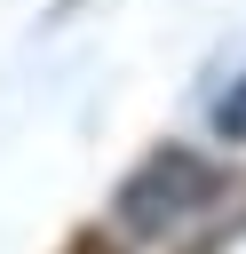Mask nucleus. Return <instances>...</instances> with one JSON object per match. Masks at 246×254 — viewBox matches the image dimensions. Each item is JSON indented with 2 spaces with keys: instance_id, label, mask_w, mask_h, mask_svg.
Instances as JSON below:
<instances>
[{
  "instance_id": "f257e3e1",
  "label": "nucleus",
  "mask_w": 246,
  "mask_h": 254,
  "mask_svg": "<svg viewBox=\"0 0 246 254\" xmlns=\"http://www.w3.org/2000/svg\"><path fill=\"white\" fill-rule=\"evenodd\" d=\"M214 198H222V167L198 159V151H183V143H167V151H151L119 183V230L127 238H167L175 222H190Z\"/></svg>"
},
{
  "instance_id": "f03ea898",
  "label": "nucleus",
  "mask_w": 246,
  "mask_h": 254,
  "mask_svg": "<svg viewBox=\"0 0 246 254\" xmlns=\"http://www.w3.org/2000/svg\"><path fill=\"white\" fill-rule=\"evenodd\" d=\"M214 127H222V135H246V79H238V87L214 103Z\"/></svg>"
},
{
  "instance_id": "7ed1b4c3",
  "label": "nucleus",
  "mask_w": 246,
  "mask_h": 254,
  "mask_svg": "<svg viewBox=\"0 0 246 254\" xmlns=\"http://www.w3.org/2000/svg\"><path fill=\"white\" fill-rule=\"evenodd\" d=\"M71 254H119V246H111V238H95V230H87V238H79V246H71Z\"/></svg>"
}]
</instances>
